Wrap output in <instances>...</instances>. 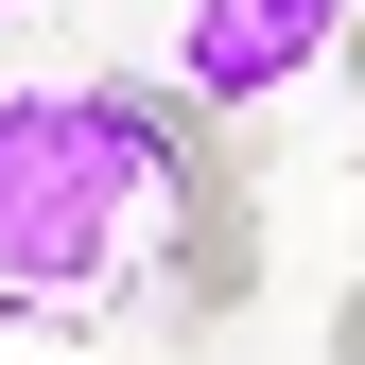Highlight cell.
<instances>
[{
    "label": "cell",
    "mask_w": 365,
    "mask_h": 365,
    "mask_svg": "<svg viewBox=\"0 0 365 365\" xmlns=\"http://www.w3.org/2000/svg\"><path fill=\"white\" fill-rule=\"evenodd\" d=\"M192 122L140 87H0V313H105Z\"/></svg>",
    "instance_id": "obj_1"
},
{
    "label": "cell",
    "mask_w": 365,
    "mask_h": 365,
    "mask_svg": "<svg viewBox=\"0 0 365 365\" xmlns=\"http://www.w3.org/2000/svg\"><path fill=\"white\" fill-rule=\"evenodd\" d=\"M348 35V0H174V87L192 105H279Z\"/></svg>",
    "instance_id": "obj_2"
},
{
    "label": "cell",
    "mask_w": 365,
    "mask_h": 365,
    "mask_svg": "<svg viewBox=\"0 0 365 365\" xmlns=\"http://www.w3.org/2000/svg\"><path fill=\"white\" fill-rule=\"evenodd\" d=\"M331 365H365V296H348V313H331Z\"/></svg>",
    "instance_id": "obj_3"
},
{
    "label": "cell",
    "mask_w": 365,
    "mask_h": 365,
    "mask_svg": "<svg viewBox=\"0 0 365 365\" xmlns=\"http://www.w3.org/2000/svg\"><path fill=\"white\" fill-rule=\"evenodd\" d=\"M331 53H348V70H365V18H348V35H331Z\"/></svg>",
    "instance_id": "obj_4"
}]
</instances>
